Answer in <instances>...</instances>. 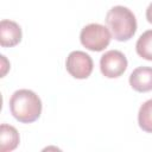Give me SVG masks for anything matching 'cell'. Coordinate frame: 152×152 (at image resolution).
<instances>
[{
	"mask_svg": "<svg viewBox=\"0 0 152 152\" xmlns=\"http://www.w3.org/2000/svg\"><path fill=\"white\" fill-rule=\"evenodd\" d=\"M65 66H66L68 72L72 77L83 80L90 76L94 64H93L91 57L88 53L76 50V51L70 52L69 56L66 57Z\"/></svg>",
	"mask_w": 152,
	"mask_h": 152,
	"instance_id": "obj_4",
	"label": "cell"
},
{
	"mask_svg": "<svg viewBox=\"0 0 152 152\" xmlns=\"http://www.w3.org/2000/svg\"><path fill=\"white\" fill-rule=\"evenodd\" d=\"M137 53L147 61H152V30L145 31L135 44Z\"/></svg>",
	"mask_w": 152,
	"mask_h": 152,
	"instance_id": "obj_9",
	"label": "cell"
},
{
	"mask_svg": "<svg viewBox=\"0 0 152 152\" xmlns=\"http://www.w3.org/2000/svg\"><path fill=\"white\" fill-rule=\"evenodd\" d=\"M138 122L142 131L152 133V99L141 104L138 113Z\"/></svg>",
	"mask_w": 152,
	"mask_h": 152,
	"instance_id": "obj_10",
	"label": "cell"
},
{
	"mask_svg": "<svg viewBox=\"0 0 152 152\" xmlns=\"http://www.w3.org/2000/svg\"><path fill=\"white\" fill-rule=\"evenodd\" d=\"M110 33L107 27L101 24H89L84 26L80 33V40L84 48L90 51H102L110 42Z\"/></svg>",
	"mask_w": 152,
	"mask_h": 152,
	"instance_id": "obj_3",
	"label": "cell"
},
{
	"mask_svg": "<svg viewBox=\"0 0 152 152\" xmlns=\"http://www.w3.org/2000/svg\"><path fill=\"white\" fill-rule=\"evenodd\" d=\"M21 40V28L12 20L4 19L0 23V44L4 48H12Z\"/></svg>",
	"mask_w": 152,
	"mask_h": 152,
	"instance_id": "obj_6",
	"label": "cell"
},
{
	"mask_svg": "<svg viewBox=\"0 0 152 152\" xmlns=\"http://www.w3.org/2000/svg\"><path fill=\"white\" fill-rule=\"evenodd\" d=\"M19 144V133L18 131L7 124L0 126V151L8 152L14 150Z\"/></svg>",
	"mask_w": 152,
	"mask_h": 152,
	"instance_id": "obj_8",
	"label": "cell"
},
{
	"mask_svg": "<svg viewBox=\"0 0 152 152\" xmlns=\"http://www.w3.org/2000/svg\"><path fill=\"white\" fill-rule=\"evenodd\" d=\"M129 84L134 90L140 93L152 90V68L139 66L134 69L129 76Z\"/></svg>",
	"mask_w": 152,
	"mask_h": 152,
	"instance_id": "obj_7",
	"label": "cell"
},
{
	"mask_svg": "<svg viewBox=\"0 0 152 152\" xmlns=\"http://www.w3.org/2000/svg\"><path fill=\"white\" fill-rule=\"evenodd\" d=\"M12 115L23 124L36 121L42 113V101L39 96L28 89H19L13 93L10 100Z\"/></svg>",
	"mask_w": 152,
	"mask_h": 152,
	"instance_id": "obj_1",
	"label": "cell"
},
{
	"mask_svg": "<svg viewBox=\"0 0 152 152\" xmlns=\"http://www.w3.org/2000/svg\"><path fill=\"white\" fill-rule=\"evenodd\" d=\"M106 23L112 36L119 42L131 39L137 31V19L133 12L124 6L112 7L106 15Z\"/></svg>",
	"mask_w": 152,
	"mask_h": 152,
	"instance_id": "obj_2",
	"label": "cell"
},
{
	"mask_svg": "<svg viewBox=\"0 0 152 152\" xmlns=\"http://www.w3.org/2000/svg\"><path fill=\"white\" fill-rule=\"evenodd\" d=\"M146 19H147L148 23L152 24V2L148 5V7L146 10Z\"/></svg>",
	"mask_w": 152,
	"mask_h": 152,
	"instance_id": "obj_11",
	"label": "cell"
},
{
	"mask_svg": "<svg viewBox=\"0 0 152 152\" xmlns=\"http://www.w3.org/2000/svg\"><path fill=\"white\" fill-rule=\"evenodd\" d=\"M127 68V58L121 51L109 50L100 59V69L103 76L116 78L121 76Z\"/></svg>",
	"mask_w": 152,
	"mask_h": 152,
	"instance_id": "obj_5",
	"label": "cell"
}]
</instances>
